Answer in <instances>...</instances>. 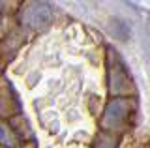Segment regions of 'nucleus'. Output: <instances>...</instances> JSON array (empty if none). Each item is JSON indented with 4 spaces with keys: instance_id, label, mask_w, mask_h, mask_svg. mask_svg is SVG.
<instances>
[{
    "instance_id": "2",
    "label": "nucleus",
    "mask_w": 150,
    "mask_h": 148,
    "mask_svg": "<svg viewBox=\"0 0 150 148\" xmlns=\"http://www.w3.org/2000/svg\"><path fill=\"white\" fill-rule=\"evenodd\" d=\"M51 17H53L51 8L47 6L45 2H38V0H34V2H26L25 6L21 8V13H19L21 23L26 26V28H30V30L45 28V26L51 23Z\"/></svg>"
},
{
    "instance_id": "3",
    "label": "nucleus",
    "mask_w": 150,
    "mask_h": 148,
    "mask_svg": "<svg viewBox=\"0 0 150 148\" xmlns=\"http://www.w3.org/2000/svg\"><path fill=\"white\" fill-rule=\"evenodd\" d=\"M129 101L126 98H115L112 101H109L105 107V113H103L101 124L105 128H118L128 120L129 114Z\"/></svg>"
},
{
    "instance_id": "1",
    "label": "nucleus",
    "mask_w": 150,
    "mask_h": 148,
    "mask_svg": "<svg viewBox=\"0 0 150 148\" xmlns=\"http://www.w3.org/2000/svg\"><path fill=\"white\" fill-rule=\"evenodd\" d=\"M107 75H109V88L115 96H128L135 90L133 79L128 73L124 62L120 60V56L115 53L112 49H109L107 53Z\"/></svg>"
},
{
    "instance_id": "4",
    "label": "nucleus",
    "mask_w": 150,
    "mask_h": 148,
    "mask_svg": "<svg viewBox=\"0 0 150 148\" xmlns=\"http://www.w3.org/2000/svg\"><path fill=\"white\" fill-rule=\"evenodd\" d=\"M94 148H116V139L109 137V135H103L96 141V146Z\"/></svg>"
}]
</instances>
